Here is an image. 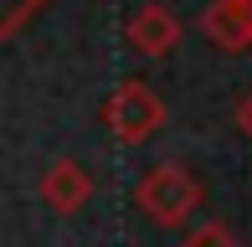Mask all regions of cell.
I'll return each instance as SVG.
<instances>
[{
  "mask_svg": "<svg viewBox=\"0 0 252 247\" xmlns=\"http://www.w3.org/2000/svg\"><path fill=\"white\" fill-rule=\"evenodd\" d=\"M134 201H139V211L155 221V227H186V221L196 216V206H201V181L186 170V165L165 160V165H155V170L139 181Z\"/></svg>",
  "mask_w": 252,
  "mask_h": 247,
  "instance_id": "cell-1",
  "label": "cell"
},
{
  "mask_svg": "<svg viewBox=\"0 0 252 247\" xmlns=\"http://www.w3.org/2000/svg\"><path fill=\"white\" fill-rule=\"evenodd\" d=\"M159 124H165V103H159V93L150 83H139V77L119 83L103 98V129H113L119 144H144Z\"/></svg>",
  "mask_w": 252,
  "mask_h": 247,
  "instance_id": "cell-2",
  "label": "cell"
},
{
  "mask_svg": "<svg viewBox=\"0 0 252 247\" xmlns=\"http://www.w3.org/2000/svg\"><path fill=\"white\" fill-rule=\"evenodd\" d=\"M124 36H129V47L139 52V57H165V52L180 47V16L170 5H159V0H150V5H139L129 16Z\"/></svg>",
  "mask_w": 252,
  "mask_h": 247,
  "instance_id": "cell-3",
  "label": "cell"
},
{
  "mask_svg": "<svg viewBox=\"0 0 252 247\" xmlns=\"http://www.w3.org/2000/svg\"><path fill=\"white\" fill-rule=\"evenodd\" d=\"M88 196H93V175L83 170V160L62 154V160H52L47 170H41V201H47L57 216H72V211H83Z\"/></svg>",
  "mask_w": 252,
  "mask_h": 247,
  "instance_id": "cell-4",
  "label": "cell"
},
{
  "mask_svg": "<svg viewBox=\"0 0 252 247\" xmlns=\"http://www.w3.org/2000/svg\"><path fill=\"white\" fill-rule=\"evenodd\" d=\"M201 31H206V41H211V47H221V52H247V47H252L247 0H206Z\"/></svg>",
  "mask_w": 252,
  "mask_h": 247,
  "instance_id": "cell-5",
  "label": "cell"
},
{
  "mask_svg": "<svg viewBox=\"0 0 252 247\" xmlns=\"http://www.w3.org/2000/svg\"><path fill=\"white\" fill-rule=\"evenodd\" d=\"M47 5V0H0V41H10L21 26H31V16Z\"/></svg>",
  "mask_w": 252,
  "mask_h": 247,
  "instance_id": "cell-6",
  "label": "cell"
},
{
  "mask_svg": "<svg viewBox=\"0 0 252 247\" xmlns=\"http://www.w3.org/2000/svg\"><path fill=\"white\" fill-rule=\"evenodd\" d=\"M180 247H242V242H237L232 232L221 227V221H201V227L190 232V237L180 242Z\"/></svg>",
  "mask_w": 252,
  "mask_h": 247,
  "instance_id": "cell-7",
  "label": "cell"
},
{
  "mask_svg": "<svg viewBox=\"0 0 252 247\" xmlns=\"http://www.w3.org/2000/svg\"><path fill=\"white\" fill-rule=\"evenodd\" d=\"M237 129H242L247 139H252V93L242 98V103H237Z\"/></svg>",
  "mask_w": 252,
  "mask_h": 247,
  "instance_id": "cell-8",
  "label": "cell"
},
{
  "mask_svg": "<svg viewBox=\"0 0 252 247\" xmlns=\"http://www.w3.org/2000/svg\"><path fill=\"white\" fill-rule=\"evenodd\" d=\"M247 16H252V0H247Z\"/></svg>",
  "mask_w": 252,
  "mask_h": 247,
  "instance_id": "cell-9",
  "label": "cell"
}]
</instances>
